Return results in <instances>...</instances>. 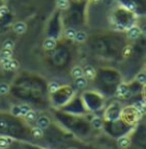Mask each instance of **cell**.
Returning a JSON list of instances; mask_svg holds the SVG:
<instances>
[{"mask_svg":"<svg viewBox=\"0 0 146 149\" xmlns=\"http://www.w3.org/2000/svg\"><path fill=\"white\" fill-rule=\"evenodd\" d=\"M57 1V6L60 9H66L68 7V0H56Z\"/></svg>","mask_w":146,"mask_h":149,"instance_id":"cell-22","label":"cell"},{"mask_svg":"<svg viewBox=\"0 0 146 149\" xmlns=\"http://www.w3.org/2000/svg\"><path fill=\"white\" fill-rule=\"evenodd\" d=\"M9 90H10L9 85L6 83H0V95H6L9 92Z\"/></svg>","mask_w":146,"mask_h":149,"instance_id":"cell-13","label":"cell"},{"mask_svg":"<svg viewBox=\"0 0 146 149\" xmlns=\"http://www.w3.org/2000/svg\"><path fill=\"white\" fill-rule=\"evenodd\" d=\"M13 29H14V31H15L16 33L23 34L25 31H26V29H27V26H26V24H25V23H23V22H17L16 24L14 25Z\"/></svg>","mask_w":146,"mask_h":149,"instance_id":"cell-5","label":"cell"},{"mask_svg":"<svg viewBox=\"0 0 146 149\" xmlns=\"http://www.w3.org/2000/svg\"><path fill=\"white\" fill-rule=\"evenodd\" d=\"M128 91L129 90H128V87H127L126 85L125 84L119 85V87L116 90V97H118V98H126Z\"/></svg>","mask_w":146,"mask_h":149,"instance_id":"cell-4","label":"cell"},{"mask_svg":"<svg viewBox=\"0 0 146 149\" xmlns=\"http://www.w3.org/2000/svg\"><path fill=\"white\" fill-rule=\"evenodd\" d=\"M32 135L34 137H42L43 136V129H41L39 127H36L32 129Z\"/></svg>","mask_w":146,"mask_h":149,"instance_id":"cell-12","label":"cell"},{"mask_svg":"<svg viewBox=\"0 0 146 149\" xmlns=\"http://www.w3.org/2000/svg\"><path fill=\"white\" fill-rule=\"evenodd\" d=\"M9 65H10V71H14V70H17L20 65H18V62L16 60H11L10 59V62H9Z\"/></svg>","mask_w":146,"mask_h":149,"instance_id":"cell-21","label":"cell"},{"mask_svg":"<svg viewBox=\"0 0 146 149\" xmlns=\"http://www.w3.org/2000/svg\"><path fill=\"white\" fill-rule=\"evenodd\" d=\"M131 142H130V139L126 136H124V137H120L118 139V145L120 148H127V147H129Z\"/></svg>","mask_w":146,"mask_h":149,"instance_id":"cell-7","label":"cell"},{"mask_svg":"<svg viewBox=\"0 0 146 149\" xmlns=\"http://www.w3.org/2000/svg\"><path fill=\"white\" fill-rule=\"evenodd\" d=\"M140 36H141V30H140V28L136 27V26L131 27L129 30H128V38L131 39V40H136Z\"/></svg>","mask_w":146,"mask_h":149,"instance_id":"cell-3","label":"cell"},{"mask_svg":"<svg viewBox=\"0 0 146 149\" xmlns=\"http://www.w3.org/2000/svg\"><path fill=\"white\" fill-rule=\"evenodd\" d=\"M11 113H12V115H14V116H20V106H17V105L13 106V107L11 109Z\"/></svg>","mask_w":146,"mask_h":149,"instance_id":"cell-24","label":"cell"},{"mask_svg":"<svg viewBox=\"0 0 146 149\" xmlns=\"http://www.w3.org/2000/svg\"><path fill=\"white\" fill-rule=\"evenodd\" d=\"M37 120V125L41 129H46L50 125V119L46 117V116H41L39 118L36 119Z\"/></svg>","mask_w":146,"mask_h":149,"instance_id":"cell-2","label":"cell"},{"mask_svg":"<svg viewBox=\"0 0 146 149\" xmlns=\"http://www.w3.org/2000/svg\"><path fill=\"white\" fill-rule=\"evenodd\" d=\"M74 39L78 41V42H84V41L87 39V34H86V32H84V31H78L76 34H75Z\"/></svg>","mask_w":146,"mask_h":149,"instance_id":"cell-11","label":"cell"},{"mask_svg":"<svg viewBox=\"0 0 146 149\" xmlns=\"http://www.w3.org/2000/svg\"><path fill=\"white\" fill-rule=\"evenodd\" d=\"M92 127L95 128V129H100V128H102V125H103V123H102V120L100 118H95L92 119Z\"/></svg>","mask_w":146,"mask_h":149,"instance_id":"cell-16","label":"cell"},{"mask_svg":"<svg viewBox=\"0 0 146 149\" xmlns=\"http://www.w3.org/2000/svg\"><path fill=\"white\" fill-rule=\"evenodd\" d=\"M71 75L73 78L81 77V76H83V69H82L81 67H74V68L72 69Z\"/></svg>","mask_w":146,"mask_h":149,"instance_id":"cell-9","label":"cell"},{"mask_svg":"<svg viewBox=\"0 0 146 149\" xmlns=\"http://www.w3.org/2000/svg\"><path fill=\"white\" fill-rule=\"evenodd\" d=\"M25 117H26V119L29 120V121H34V120L37 119V114H36V112H34V111L30 109V111L25 115Z\"/></svg>","mask_w":146,"mask_h":149,"instance_id":"cell-14","label":"cell"},{"mask_svg":"<svg viewBox=\"0 0 146 149\" xmlns=\"http://www.w3.org/2000/svg\"><path fill=\"white\" fill-rule=\"evenodd\" d=\"M86 85H87V79H86L84 76L75 78V86H76L78 88H84Z\"/></svg>","mask_w":146,"mask_h":149,"instance_id":"cell-8","label":"cell"},{"mask_svg":"<svg viewBox=\"0 0 146 149\" xmlns=\"http://www.w3.org/2000/svg\"><path fill=\"white\" fill-rule=\"evenodd\" d=\"M11 56H12V49L3 48L0 53V59H11Z\"/></svg>","mask_w":146,"mask_h":149,"instance_id":"cell-10","label":"cell"},{"mask_svg":"<svg viewBox=\"0 0 146 149\" xmlns=\"http://www.w3.org/2000/svg\"><path fill=\"white\" fill-rule=\"evenodd\" d=\"M8 8L6 6H2V7H0V15H4V14L8 13Z\"/></svg>","mask_w":146,"mask_h":149,"instance_id":"cell-25","label":"cell"},{"mask_svg":"<svg viewBox=\"0 0 146 149\" xmlns=\"http://www.w3.org/2000/svg\"><path fill=\"white\" fill-rule=\"evenodd\" d=\"M55 46H56V41H55L53 38H48V39L43 42V47H44L45 49H48V51L53 49Z\"/></svg>","mask_w":146,"mask_h":149,"instance_id":"cell-6","label":"cell"},{"mask_svg":"<svg viewBox=\"0 0 146 149\" xmlns=\"http://www.w3.org/2000/svg\"><path fill=\"white\" fill-rule=\"evenodd\" d=\"M58 88H59V85L56 83V81H52V83H50V85H48V90H50V92H56L58 90Z\"/></svg>","mask_w":146,"mask_h":149,"instance_id":"cell-18","label":"cell"},{"mask_svg":"<svg viewBox=\"0 0 146 149\" xmlns=\"http://www.w3.org/2000/svg\"><path fill=\"white\" fill-rule=\"evenodd\" d=\"M69 149H76V148H69Z\"/></svg>","mask_w":146,"mask_h":149,"instance_id":"cell-28","label":"cell"},{"mask_svg":"<svg viewBox=\"0 0 146 149\" xmlns=\"http://www.w3.org/2000/svg\"><path fill=\"white\" fill-rule=\"evenodd\" d=\"M20 115L22 116H25L30 111V107L28 105H22V106H20Z\"/></svg>","mask_w":146,"mask_h":149,"instance_id":"cell-23","label":"cell"},{"mask_svg":"<svg viewBox=\"0 0 146 149\" xmlns=\"http://www.w3.org/2000/svg\"><path fill=\"white\" fill-rule=\"evenodd\" d=\"M2 47L7 48V49H12L14 47V42L12 40H6L2 43Z\"/></svg>","mask_w":146,"mask_h":149,"instance_id":"cell-19","label":"cell"},{"mask_svg":"<svg viewBox=\"0 0 146 149\" xmlns=\"http://www.w3.org/2000/svg\"><path fill=\"white\" fill-rule=\"evenodd\" d=\"M75 34H76V31H75L74 29H72V28H69V29H67V30H66V37L68 38V39L74 40Z\"/></svg>","mask_w":146,"mask_h":149,"instance_id":"cell-15","label":"cell"},{"mask_svg":"<svg viewBox=\"0 0 146 149\" xmlns=\"http://www.w3.org/2000/svg\"><path fill=\"white\" fill-rule=\"evenodd\" d=\"M95 75H96V71L92 65H86L85 68H84V70H83V76L86 79H92V78L95 77Z\"/></svg>","mask_w":146,"mask_h":149,"instance_id":"cell-1","label":"cell"},{"mask_svg":"<svg viewBox=\"0 0 146 149\" xmlns=\"http://www.w3.org/2000/svg\"><path fill=\"white\" fill-rule=\"evenodd\" d=\"M11 142L12 141L9 137H0V147H8Z\"/></svg>","mask_w":146,"mask_h":149,"instance_id":"cell-17","label":"cell"},{"mask_svg":"<svg viewBox=\"0 0 146 149\" xmlns=\"http://www.w3.org/2000/svg\"><path fill=\"white\" fill-rule=\"evenodd\" d=\"M130 52H131V48L130 47L125 48V49H124V55H125V56H128V55L130 54Z\"/></svg>","mask_w":146,"mask_h":149,"instance_id":"cell-27","label":"cell"},{"mask_svg":"<svg viewBox=\"0 0 146 149\" xmlns=\"http://www.w3.org/2000/svg\"><path fill=\"white\" fill-rule=\"evenodd\" d=\"M136 81H139L140 84H145L146 81V75L144 72H141V73H139V74L136 75Z\"/></svg>","mask_w":146,"mask_h":149,"instance_id":"cell-20","label":"cell"},{"mask_svg":"<svg viewBox=\"0 0 146 149\" xmlns=\"http://www.w3.org/2000/svg\"><path fill=\"white\" fill-rule=\"evenodd\" d=\"M8 127V123L4 120H0V129H6Z\"/></svg>","mask_w":146,"mask_h":149,"instance_id":"cell-26","label":"cell"}]
</instances>
